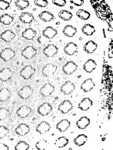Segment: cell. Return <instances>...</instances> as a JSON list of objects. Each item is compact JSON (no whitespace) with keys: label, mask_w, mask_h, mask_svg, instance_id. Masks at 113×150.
Here are the masks:
<instances>
[{"label":"cell","mask_w":113,"mask_h":150,"mask_svg":"<svg viewBox=\"0 0 113 150\" xmlns=\"http://www.w3.org/2000/svg\"><path fill=\"white\" fill-rule=\"evenodd\" d=\"M36 72V69L32 66L28 65L25 66L20 72V76L24 80L31 79Z\"/></svg>","instance_id":"1"},{"label":"cell","mask_w":113,"mask_h":150,"mask_svg":"<svg viewBox=\"0 0 113 150\" xmlns=\"http://www.w3.org/2000/svg\"><path fill=\"white\" fill-rule=\"evenodd\" d=\"M16 55V52L14 50L10 47L3 49L0 52V58L4 62L11 61Z\"/></svg>","instance_id":"2"},{"label":"cell","mask_w":113,"mask_h":150,"mask_svg":"<svg viewBox=\"0 0 113 150\" xmlns=\"http://www.w3.org/2000/svg\"><path fill=\"white\" fill-rule=\"evenodd\" d=\"M33 93V90L31 86L27 85L22 87L17 92L18 96L22 100H26L31 97Z\"/></svg>","instance_id":"3"},{"label":"cell","mask_w":113,"mask_h":150,"mask_svg":"<svg viewBox=\"0 0 113 150\" xmlns=\"http://www.w3.org/2000/svg\"><path fill=\"white\" fill-rule=\"evenodd\" d=\"M77 69V65L73 61H70L67 62L63 67V72L67 76H70L76 71Z\"/></svg>","instance_id":"4"},{"label":"cell","mask_w":113,"mask_h":150,"mask_svg":"<svg viewBox=\"0 0 113 150\" xmlns=\"http://www.w3.org/2000/svg\"><path fill=\"white\" fill-rule=\"evenodd\" d=\"M57 69V65L51 63L47 64L43 67L42 69V74L45 77H50L53 76Z\"/></svg>","instance_id":"5"},{"label":"cell","mask_w":113,"mask_h":150,"mask_svg":"<svg viewBox=\"0 0 113 150\" xmlns=\"http://www.w3.org/2000/svg\"><path fill=\"white\" fill-rule=\"evenodd\" d=\"M37 54V50L33 46H28L21 51V55L26 59H32Z\"/></svg>","instance_id":"6"},{"label":"cell","mask_w":113,"mask_h":150,"mask_svg":"<svg viewBox=\"0 0 113 150\" xmlns=\"http://www.w3.org/2000/svg\"><path fill=\"white\" fill-rule=\"evenodd\" d=\"M58 52V48L54 44H49L43 49V55L47 58L55 56Z\"/></svg>","instance_id":"7"},{"label":"cell","mask_w":113,"mask_h":150,"mask_svg":"<svg viewBox=\"0 0 113 150\" xmlns=\"http://www.w3.org/2000/svg\"><path fill=\"white\" fill-rule=\"evenodd\" d=\"M53 106L49 103H43L37 109V112L39 115L42 116H46L53 111Z\"/></svg>","instance_id":"8"},{"label":"cell","mask_w":113,"mask_h":150,"mask_svg":"<svg viewBox=\"0 0 113 150\" xmlns=\"http://www.w3.org/2000/svg\"><path fill=\"white\" fill-rule=\"evenodd\" d=\"M55 87L51 83H46L40 89L39 93L43 97H47L50 96L54 91Z\"/></svg>","instance_id":"9"},{"label":"cell","mask_w":113,"mask_h":150,"mask_svg":"<svg viewBox=\"0 0 113 150\" xmlns=\"http://www.w3.org/2000/svg\"><path fill=\"white\" fill-rule=\"evenodd\" d=\"M73 108L72 103L69 100H65L60 104L58 107V110L62 114H67L73 109Z\"/></svg>","instance_id":"10"},{"label":"cell","mask_w":113,"mask_h":150,"mask_svg":"<svg viewBox=\"0 0 113 150\" xmlns=\"http://www.w3.org/2000/svg\"><path fill=\"white\" fill-rule=\"evenodd\" d=\"M75 90V85L71 81H65L60 87V91L64 95H69Z\"/></svg>","instance_id":"11"},{"label":"cell","mask_w":113,"mask_h":150,"mask_svg":"<svg viewBox=\"0 0 113 150\" xmlns=\"http://www.w3.org/2000/svg\"><path fill=\"white\" fill-rule=\"evenodd\" d=\"M32 112V109L28 105H23L20 106L16 111V115L21 119L27 117Z\"/></svg>","instance_id":"12"},{"label":"cell","mask_w":113,"mask_h":150,"mask_svg":"<svg viewBox=\"0 0 113 150\" xmlns=\"http://www.w3.org/2000/svg\"><path fill=\"white\" fill-rule=\"evenodd\" d=\"M15 133L20 136L24 137L30 132V127L26 123H20L15 129Z\"/></svg>","instance_id":"13"},{"label":"cell","mask_w":113,"mask_h":150,"mask_svg":"<svg viewBox=\"0 0 113 150\" xmlns=\"http://www.w3.org/2000/svg\"><path fill=\"white\" fill-rule=\"evenodd\" d=\"M77 49L78 46L77 44L74 42H69L67 43L64 46V52L67 55L72 56L77 52Z\"/></svg>","instance_id":"14"},{"label":"cell","mask_w":113,"mask_h":150,"mask_svg":"<svg viewBox=\"0 0 113 150\" xmlns=\"http://www.w3.org/2000/svg\"><path fill=\"white\" fill-rule=\"evenodd\" d=\"M51 129L50 124L46 121H42L36 127V131L41 135H43L49 132Z\"/></svg>","instance_id":"15"},{"label":"cell","mask_w":113,"mask_h":150,"mask_svg":"<svg viewBox=\"0 0 113 150\" xmlns=\"http://www.w3.org/2000/svg\"><path fill=\"white\" fill-rule=\"evenodd\" d=\"M93 105V101L89 97L83 98L78 105V108L82 111H87Z\"/></svg>","instance_id":"16"},{"label":"cell","mask_w":113,"mask_h":150,"mask_svg":"<svg viewBox=\"0 0 113 150\" xmlns=\"http://www.w3.org/2000/svg\"><path fill=\"white\" fill-rule=\"evenodd\" d=\"M13 71L9 68H4L0 71V80L6 82L10 80L13 77Z\"/></svg>","instance_id":"17"},{"label":"cell","mask_w":113,"mask_h":150,"mask_svg":"<svg viewBox=\"0 0 113 150\" xmlns=\"http://www.w3.org/2000/svg\"><path fill=\"white\" fill-rule=\"evenodd\" d=\"M98 47V45L93 40L87 41L83 46L84 51L87 54H92L95 52Z\"/></svg>","instance_id":"18"},{"label":"cell","mask_w":113,"mask_h":150,"mask_svg":"<svg viewBox=\"0 0 113 150\" xmlns=\"http://www.w3.org/2000/svg\"><path fill=\"white\" fill-rule=\"evenodd\" d=\"M95 86L94 82L92 79H87L85 80L80 86V89L84 93H87L91 91Z\"/></svg>","instance_id":"19"},{"label":"cell","mask_w":113,"mask_h":150,"mask_svg":"<svg viewBox=\"0 0 113 150\" xmlns=\"http://www.w3.org/2000/svg\"><path fill=\"white\" fill-rule=\"evenodd\" d=\"M71 122L67 119H63L58 122L56 125V129L60 132H63L66 131L70 128Z\"/></svg>","instance_id":"20"},{"label":"cell","mask_w":113,"mask_h":150,"mask_svg":"<svg viewBox=\"0 0 113 150\" xmlns=\"http://www.w3.org/2000/svg\"><path fill=\"white\" fill-rule=\"evenodd\" d=\"M97 64L95 60L92 59H87L83 65V69L87 73L92 72L97 68Z\"/></svg>","instance_id":"21"},{"label":"cell","mask_w":113,"mask_h":150,"mask_svg":"<svg viewBox=\"0 0 113 150\" xmlns=\"http://www.w3.org/2000/svg\"><path fill=\"white\" fill-rule=\"evenodd\" d=\"M16 38V34L11 30H6L0 35V39L5 42H10Z\"/></svg>","instance_id":"22"},{"label":"cell","mask_w":113,"mask_h":150,"mask_svg":"<svg viewBox=\"0 0 113 150\" xmlns=\"http://www.w3.org/2000/svg\"><path fill=\"white\" fill-rule=\"evenodd\" d=\"M58 33L57 30L51 26H48L42 31V35L45 38L51 39L54 38Z\"/></svg>","instance_id":"23"},{"label":"cell","mask_w":113,"mask_h":150,"mask_svg":"<svg viewBox=\"0 0 113 150\" xmlns=\"http://www.w3.org/2000/svg\"><path fill=\"white\" fill-rule=\"evenodd\" d=\"M36 31L32 28H27L21 33V36L28 40H33V39L36 36Z\"/></svg>","instance_id":"24"},{"label":"cell","mask_w":113,"mask_h":150,"mask_svg":"<svg viewBox=\"0 0 113 150\" xmlns=\"http://www.w3.org/2000/svg\"><path fill=\"white\" fill-rule=\"evenodd\" d=\"M77 32V29L72 26V25H67L63 29V33L64 36L68 38L73 37Z\"/></svg>","instance_id":"25"},{"label":"cell","mask_w":113,"mask_h":150,"mask_svg":"<svg viewBox=\"0 0 113 150\" xmlns=\"http://www.w3.org/2000/svg\"><path fill=\"white\" fill-rule=\"evenodd\" d=\"M90 123V120L86 116L81 117L76 123V127L80 129H85Z\"/></svg>","instance_id":"26"},{"label":"cell","mask_w":113,"mask_h":150,"mask_svg":"<svg viewBox=\"0 0 113 150\" xmlns=\"http://www.w3.org/2000/svg\"><path fill=\"white\" fill-rule=\"evenodd\" d=\"M19 20L25 24H31L35 20V17L31 13L24 12L19 16Z\"/></svg>","instance_id":"27"},{"label":"cell","mask_w":113,"mask_h":150,"mask_svg":"<svg viewBox=\"0 0 113 150\" xmlns=\"http://www.w3.org/2000/svg\"><path fill=\"white\" fill-rule=\"evenodd\" d=\"M39 18L44 22H50L54 19V16L53 13L48 11H43L38 16Z\"/></svg>","instance_id":"28"},{"label":"cell","mask_w":113,"mask_h":150,"mask_svg":"<svg viewBox=\"0 0 113 150\" xmlns=\"http://www.w3.org/2000/svg\"><path fill=\"white\" fill-rule=\"evenodd\" d=\"M82 32L86 36H92L95 32V28L90 24H86L82 27Z\"/></svg>","instance_id":"29"},{"label":"cell","mask_w":113,"mask_h":150,"mask_svg":"<svg viewBox=\"0 0 113 150\" xmlns=\"http://www.w3.org/2000/svg\"><path fill=\"white\" fill-rule=\"evenodd\" d=\"M11 95L10 90L7 88H3L0 90V102L7 101Z\"/></svg>","instance_id":"30"},{"label":"cell","mask_w":113,"mask_h":150,"mask_svg":"<svg viewBox=\"0 0 113 150\" xmlns=\"http://www.w3.org/2000/svg\"><path fill=\"white\" fill-rule=\"evenodd\" d=\"M87 136H86V135L80 134L73 139V142L77 146H81L86 144V142L87 141Z\"/></svg>","instance_id":"31"},{"label":"cell","mask_w":113,"mask_h":150,"mask_svg":"<svg viewBox=\"0 0 113 150\" xmlns=\"http://www.w3.org/2000/svg\"><path fill=\"white\" fill-rule=\"evenodd\" d=\"M13 21L14 17L7 13L3 14L0 16V23L4 25H6V26H8V25L11 24V23L13 22Z\"/></svg>","instance_id":"32"},{"label":"cell","mask_w":113,"mask_h":150,"mask_svg":"<svg viewBox=\"0 0 113 150\" xmlns=\"http://www.w3.org/2000/svg\"><path fill=\"white\" fill-rule=\"evenodd\" d=\"M69 140L68 138H67L65 137H64V136H62V137H60L59 138H58L55 141V145L60 148H64L68 144H69Z\"/></svg>","instance_id":"33"},{"label":"cell","mask_w":113,"mask_h":150,"mask_svg":"<svg viewBox=\"0 0 113 150\" xmlns=\"http://www.w3.org/2000/svg\"><path fill=\"white\" fill-rule=\"evenodd\" d=\"M58 17L64 21H69L73 17V14L69 11L63 10L59 12Z\"/></svg>","instance_id":"34"},{"label":"cell","mask_w":113,"mask_h":150,"mask_svg":"<svg viewBox=\"0 0 113 150\" xmlns=\"http://www.w3.org/2000/svg\"><path fill=\"white\" fill-rule=\"evenodd\" d=\"M14 4L19 10H23L27 8L29 6L30 3L28 0H17L15 1Z\"/></svg>","instance_id":"35"},{"label":"cell","mask_w":113,"mask_h":150,"mask_svg":"<svg viewBox=\"0 0 113 150\" xmlns=\"http://www.w3.org/2000/svg\"><path fill=\"white\" fill-rule=\"evenodd\" d=\"M49 142L46 139H41L38 141L35 145V146L38 150H45L48 148Z\"/></svg>","instance_id":"36"},{"label":"cell","mask_w":113,"mask_h":150,"mask_svg":"<svg viewBox=\"0 0 113 150\" xmlns=\"http://www.w3.org/2000/svg\"><path fill=\"white\" fill-rule=\"evenodd\" d=\"M76 16L80 19L83 20H87L90 17V14L87 11L84 9H80L76 13Z\"/></svg>","instance_id":"37"},{"label":"cell","mask_w":113,"mask_h":150,"mask_svg":"<svg viewBox=\"0 0 113 150\" xmlns=\"http://www.w3.org/2000/svg\"><path fill=\"white\" fill-rule=\"evenodd\" d=\"M29 148L30 145L26 141H20L17 143L14 149L16 150H28Z\"/></svg>","instance_id":"38"},{"label":"cell","mask_w":113,"mask_h":150,"mask_svg":"<svg viewBox=\"0 0 113 150\" xmlns=\"http://www.w3.org/2000/svg\"><path fill=\"white\" fill-rule=\"evenodd\" d=\"M9 110L5 108H0V121L5 120L9 115Z\"/></svg>","instance_id":"39"},{"label":"cell","mask_w":113,"mask_h":150,"mask_svg":"<svg viewBox=\"0 0 113 150\" xmlns=\"http://www.w3.org/2000/svg\"><path fill=\"white\" fill-rule=\"evenodd\" d=\"M34 4L38 7L44 8L48 5V1L47 0H35Z\"/></svg>","instance_id":"40"},{"label":"cell","mask_w":113,"mask_h":150,"mask_svg":"<svg viewBox=\"0 0 113 150\" xmlns=\"http://www.w3.org/2000/svg\"><path fill=\"white\" fill-rule=\"evenodd\" d=\"M9 133V129L5 126H0V139L5 138Z\"/></svg>","instance_id":"41"},{"label":"cell","mask_w":113,"mask_h":150,"mask_svg":"<svg viewBox=\"0 0 113 150\" xmlns=\"http://www.w3.org/2000/svg\"><path fill=\"white\" fill-rule=\"evenodd\" d=\"M10 7V4L5 0H0V10H6Z\"/></svg>","instance_id":"42"},{"label":"cell","mask_w":113,"mask_h":150,"mask_svg":"<svg viewBox=\"0 0 113 150\" xmlns=\"http://www.w3.org/2000/svg\"><path fill=\"white\" fill-rule=\"evenodd\" d=\"M53 3L58 7H64L66 5L67 1L65 0H53Z\"/></svg>","instance_id":"43"},{"label":"cell","mask_w":113,"mask_h":150,"mask_svg":"<svg viewBox=\"0 0 113 150\" xmlns=\"http://www.w3.org/2000/svg\"><path fill=\"white\" fill-rule=\"evenodd\" d=\"M70 3L74 4L76 6H82L84 4L83 0H70Z\"/></svg>","instance_id":"44"},{"label":"cell","mask_w":113,"mask_h":150,"mask_svg":"<svg viewBox=\"0 0 113 150\" xmlns=\"http://www.w3.org/2000/svg\"><path fill=\"white\" fill-rule=\"evenodd\" d=\"M9 150V147L8 145H7L6 144L0 142V150Z\"/></svg>","instance_id":"45"},{"label":"cell","mask_w":113,"mask_h":150,"mask_svg":"<svg viewBox=\"0 0 113 150\" xmlns=\"http://www.w3.org/2000/svg\"><path fill=\"white\" fill-rule=\"evenodd\" d=\"M103 33H104V37L105 38H106V35H105V29H103Z\"/></svg>","instance_id":"46"}]
</instances>
